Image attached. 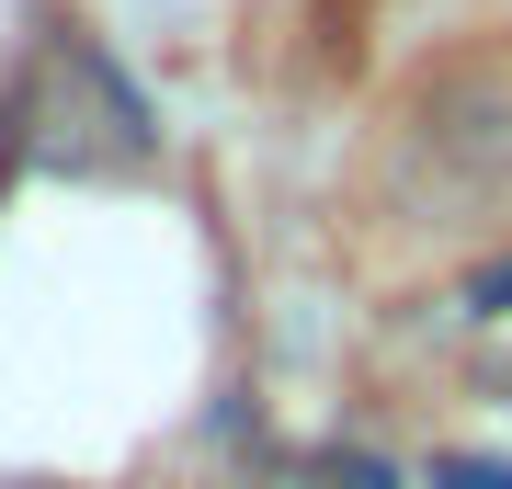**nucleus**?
<instances>
[{
  "instance_id": "obj_4",
  "label": "nucleus",
  "mask_w": 512,
  "mask_h": 489,
  "mask_svg": "<svg viewBox=\"0 0 512 489\" xmlns=\"http://www.w3.org/2000/svg\"><path fill=\"white\" fill-rule=\"evenodd\" d=\"M501 399H512V364H501Z\"/></svg>"
},
{
  "instance_id": "obj_3",
  "label": "nucleus",
  "mask_w": 512,
  "mask_h": 489,
  "mask_svg": "<svg viewBox=\"0 0 512 489\" xmlns=\"http://www.w3.org/2000/svg\"><path fill=\"white\" fill-rule=\"evenodd\" d=\"M0 489H57V478H0Z\"/></svg>"
},
{
  "instance_id": "obj_1",
  "label": "nucleus",
  "mask_w": 512,
  "mask_h": 489,
  "mask_svg": "<svg viewBox=\"0 0 512 489\" xmlns=\"http://www.w3.org/2000/svg\"><path fill=\"white\" fill-rule=\"evenodd\" d=\"M467 308H478V319H512V262H478V273H467Z\"/></svg>"
},
{
  "instance_id": "obj_2",
  "label": "nucleus",
  "mask_w": 512,
  "mask_h": 489,
  "mask_svg": "<svg viewBox=\"0 0 512 489\" xmlns=\"http://www.w3.org/2000/svg\"><path fill=\"white\" fill-rule=\"evenodd\" d=\"M433 489H512V467H478V455H444Z\"/></svg>"
}]
</instances>
